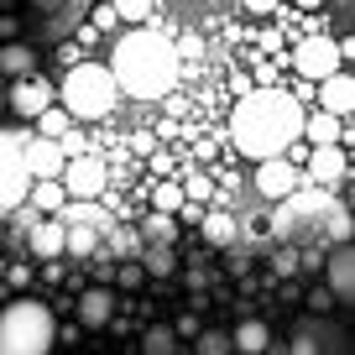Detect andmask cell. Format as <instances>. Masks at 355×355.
I'll use <instances>...</instances> for the list:
<instances>
[{
    "label": "cell",
    "instance_id": "obj_1",
    "mask_svg": "<svg viewBox=\"0 0 355 355\" xmlns=\"http://www.w3.org/2000/svg\"><path fill=\"white\" fill-rule=\"evenodd\" d=\"M293 141H303V105L288 89H251L241 94L230 115V146L251 162L261 157H282L293 152Z\"/></svg>",
    "mask_w": 355,
    "mask_h": 355
},
{
    "label": "cell",
    "instance_id": "obj_2",
    "mask_svg": "<svg viewBox=\"0 0 355 355\" xmlns=\"http://www.w3.org/2000/svg\"><path fill=\"white\" fill-rule=\"evenodd\" d=\"M105 68L115 73L121 94H131V100H162V94H173L178 73H183V53H178L173 37L136 26V32H125L115 42Z\"/></svg>",
    "mask_w": 355,
    "mask_h": 355
},
{
    "label": "cell",
    "instance_id": "obj_3",
    "mask_svg": "<svg viewBox=\"0 0 355 355\" xmlns=\"http://www.w3.org/2000/svg\"><path fill=\"white\" fill-rule=\"evenodd\" d=\"M58 105H63L73 121H105L121 105V84L105 63H73L68 78L58 84Z\"/></svg>",
    "mask_w": 355,
    "mask_h": 355
},
{
    "label": "cell",
    "instance_id": "obj_4",
    "mask_svg": "<svg viewBox=\"0 0 355 355\" xmlns=\"http://www.w3.org/2000/svg\"><path fill=\"white\" fill-rule=\"evenodd\" d=\"M58 340V319L47 303L16 298L11 309H0V355H47Z\"/></svg>",
    "mask_w": 355,
    "mask_h": 355
},
{
    "label": "cell",
    "instance_id": "obj_5",
    "mask_svg": "<svg viewBox=\"0 0 355 355\" xmlns=\"http://www.w3.org/2000/svg\"><path fill=\"white\" fill-rule=\"evenodd\" d=\"M26 183H32V173L21 162V136L0 131V214H11L26 199Z\"/></svg>",
    "mask_w": 355,
    "mask_h": 355
},
{
    "label": "cell",
    "instance_id": "obj_6",
    "mask_svg": "<svg viewBox=\"0 0 355 355\" xmlns=\"http://www.w3.org/2000/svg\"><path fill=\"white\" fill-rule=\"evenodd\" d=\"M53 100H58V84H47L37 68H32V73H21V78H11V89H6V110L21 115V121H37Z\"/></svg>",
    "mask_w": 355,
    "mask_h": 355
},
{
    "label": "cell",
    "instance_id": "obj_7",
    "mask_svg": "<svg viewBox=\"0 0 355 355\" xmlns=\"http://www.w3.org/2000/svg\"><path fill=\"white\" fill-rule=\"evenodd\" d=\"M58 183H63L68 199H100L105 183H110V173H105L100 157H68L63 173H58Z\"/></svg>",
    "mask_w": 355,
    "mask_h": 355
},
{
    "label": "cell",
    "instance_id": "obj_8",
    "mask_svg": "<svg viewBox=\"0 0 355 355\" xmlns=\"http://www.w3.org/2000/svg\"><path fill=\"white\" fill-rule=\"evenodd\" d=\"M293 68H298V73L309 78V84H319L324 73L345 68L340 42H334V37H309V42H298V53H293Z\"/></svg>",
    "mask_w": 355,
    "mask_h": 355
},
{
    "label": "cell",
    "instance_id": "obj_9",
    "mask_svg": "<svg viewBox=\"0 0 355 355\" xmlns=\"http://www.w3.org/2000/svg\"><path fill=\"white\" fill-rule=\"evenodd\" d=\"M345 178H350L345 141H319V146H309V183H319V189H340Z\"/></svg>",
    "mask_w": 355,
    "mask_h": 355
},
{
    "label": "cell",
    "instance_id": "obj_10",
    "mask_svg": "<svg viewBox=\"0 0 355 355\" xmlns=\"http://www.w3.org/2000/svg\"><path fill=\"white\" fill-rule=\"evenodd\" d=\"M298 183H303V173L288 157H261V162H256V193H261V199H293Z\"/></svg>",
    "mask_w": 355,
    "mask_h": 355
},
{
    "label": "cell",
    "instance_id": "obj_11",
    "mask_svg": "<svg viewBox=\"0 0 355 355\" xmlns=\"http://www.w3.org/2000/svg\"><path fill=\"white\" fill-rule=\"evenodd\" d=\"M21 162H26L32 178H58L63 162H68V152H63L58 136H21Z\"/></svg>",
    "mask_w": 355,
    "mask_h": 355
},
{
    "label": "cell",
    "instance_id": "obj_12",
    "mask_svg": "<svg viewBox=\"0 0 355 355\" xmlns=\"http://www.w3.org/2000/svg\"><path fill=\"white\" fill-rule=\"evenodd\" d=\"M319 110L350 121V110H355V78H350V68H334V73L319 78Z\"/></svg>",
    "mask_w": 355,
    "mask_h": 355
},
{
    "label": "cell",
    "instance_id": "obj_13",
    "mask_svg": "<svg viewBox=\"0 0 355 355\" xmlns=\"http://www.w3.org/2000/svg\"><path fill=\"white\" fill-rule=\"evenodd\" d=\"M110 319H115V293L100 282V288H89L78 298V329H105Z\"/></svg>",
    "mask_w": 355,
    "mask_h": 355
},
{
    "label": "cell",
    "instance_id": "obj_14",
    "mask_svg": "<svg viewBox=\"0 0 355 355\" xmlns=\"http://www.w3.org/2000/svg\"><path fill=\"white\" fill-rule=\"evenodd\" d=\"M32 251L42 256V261H53V256H63V220H53V214H37L32 220Z\"/></svg>",
    "mask_w": 355,
    "mask_h": 355
},
{
    "label": "cell",
    "instance_id": "obj_15",
    "mask_svg": "<svg viewBox=\"0 0 355 355\" xmlns=\"http://www.w3.org/2000/svg\"><path fill=\"white\" fill-rule=\"evenodd\" d=\"M303 136H309L313 146L319 141H350V125L340 121V115H329V110H303Z\"/></svg>",
    "mask_w": 355,
    "mask_h": 355
},
{
    "label": "cell",
    "instance_id": "obj_16",
    "mask_svg": "<svg viewBox=\"0 0 355 355\" xmlns=\"http://www.w3.org/2000/svg\"><path fill=\"white\" fill-rule=\"evenodd\" d=\"M329 293H334V298H350V293H355V256H350V241H340V245H334V256H329Z\"/></svg>",
    "mask_w": 355,
    "mask_h": 355
},
{
    "label": "cell",
    "instance_id": "obj_17",
    "mask_svg": "<svg viewBox=\"0 0 355 355\" xmlns=\"http://www.w3.org/2000/svg\"><path fill=\"white\" fill-rule=\"evenodd\" d=\"M230 350H241V355L272 350V329H266L261 319H241V324H235V334H230Z\"/></svg>",
    "mask_w": 355,
    "mask_h": 355
},
{
    "label": "cell",
    "instance_id": "obj_18",
    "mask_svg": "<svg viewBox=\"0 0 355 355\" xmlns=\"http://www.w3.org/2000/svg\"><path fill=\"white\" fill-rule=\"evenodd\" d=\"M26 193H32V209H37V214H63V204H68V193H63V183H58V178H32V183H26Z\"/></svg>",
    "mask_w": 355,
    "mask_h": 355
},
{
    "label": "cell",
    "instance_id": "obj_19",
    "mask_svg": "<svg viewBox=\"0 0 355 355\" xmlns=\"http://www.w3.org/2000/svg\"><path fill=\"white\" fill-rule=\"evenodd\" d=\"M173 235H178V214L152 209V214L141 220V230H136V241H146V245H173Z\"/></svg>",
    "mask_w": 355,
    "mask_h": 355
},
{
    "label": "cell",
    "instance_id": "obj_20",
    "mask_svg": "<svg viewBox=\"0 0 355 355\" xmlns=\"http://www.w3.org/2000/svg\"><path fill=\"white\" fill-rule=\"evenodd\" d=\"M32 68H37V58H32V47H26V42H16V37H11V42L0 47V73H6V78H21V73H32Z\"/></svg>",
    "mask_w": 355,
    "mask_h": 355
},
{
    "label": "cell",
    "instance_id": "obj_21",
    "mask_svg": "<svg viewBox=\"0 0 355 355\" xmlns=\"http://www.w3.org/2000/svg\"><path fill=\"white\" fill-rule=\"evenodd\" d=\"M141 272H146V277H173V272H178V251H173V245H152V251L141 256Z\"/></svg>",
    "mask_w": 355,
    "mask_h": 355
},
{
    "label": "cell",
    "instance_id": "obj_22",
    "mask_svg": "<svg viewBox=\"0 0 355 355\" xmlns=\"http://www.w3.org/2000/svg\"><path fill=\"white\" fill-rule=\"evenodd\" d=\"M204 235H209L214 245H230L235 235H241V225H235V214H225V209H214V214H204Z\"/></svg>",
    "mask_w": 355,
    "mask_h": 355
},
{
    "label": "cell",
    "instance_id": "obj_23",
    "mask_svg": "<svg viewBox=\"0 0 355 355\" xmlns=\"http://www.w3.org/2000/svg\"><path fill=\"white\" fill-rule=\"evenodd\" d=\"M183 204H189L183 183H152V209H162V214H178Z\"/></svg>",
    "mask_w": 355,
    "mask_h": 355
},
{
    "label": "cell",
    "instance_id": "obj_24",
    "mask_svg": "<svg viewBox=\"0 0 355 355\" xmlns=\"http://www.w3.org/2000/svg\"><path fill=\"white\" fill-rule=\"evenodd\" d=\"M141 355H178V334L167 329V324L146 329V334H141Z\"/></svg>",
    "mask_w": 355,
    "mask_h": 355
},
{
    "label": "cell",
    "instance_id": "obj_25",
    "mask_svg": "<svg viewBox=\"0 0 355 355\" xmlns=\"http://www.w3.org/2000/svg\"><path fill=\"white\" fill-rule=\"evenodd\" d=\"M110 11H115V21H131V26H141L146 16L157 11V0H110Z\"/></svg>",
    "mask_w": 355,
    "mask_h": 355
},
{
    "label": "cell",
    "instance_id": "obj_26",
    "mask_svg": "<svg viewBox=\"0 0 355 355\" xmlns=\"http://www.w3.org/2000/svg\"><path fill=\"white\" fill-rule=\"evenodd\" d=\"M37 121H42V136H58V141H63V136H68V125H73V115H68L63 105L53 100V105H47L42 115H37Z\"/></svg>",
    "mask_w": 355,
    "mask_h": 355
},
{
    "label": "cell",
    "instance_id": "obj_27",
    "mask_svg": "<svg viewBox=\"0 0 355 355\" xmlns=\"http://www.w3.org/2000/svg\"><path fill=\"white\" fill-rule=\"evenodd\" d=\"M110 277L121 282V288H141V282H146V272H141V261H121V266L110 272Z\"/></svg>",
    "mask_w": 355,
    "mask_h": 355
},
{
    "label": "cell",
    "instance_id": "obj_28",
    "mask_svg": "<svg viewBox=\"0 0 355 355\" xmlns=\"http://www.w3.org/2000/svg\"><path fill=\"white\" fill-rule=\"evenodd\" d=\"M199 355H230V334L204 329V334H199Z\"/></svg>",
    "mask_w": 355,
    "mask_h": 355
},
{
    "label": "cell",
    "instance_id": "obj_29",
    "mask_svg": "<svg viewBox=\"0 0 355 355\" xmlns=\"http://www.w3.org/2000/svg\"><path fill=\"white\" fill-rule=\"evenodd\" d=\"M309 309H313V313H329V309H334V293H329V288H313V293H309Z\"/></svg>",
    "mask_w": 355,
    "mask_h": 355
},
{
    "label": "cell",
    "instance_id": "obj_30",
    "mask_svg": "<svg viewBox=\"0 0 355 355\" xmlns=\"http://www.w3.org/2000/svg\"><path fill=\"white\" fill-rule=\"evenodd\" d=\"M241 6H245V11H251V16H272V11H277V6H282V0H241Z\"/></svg>",
    "mask_w": 355,
    "mask_h": 355
},
{
    "label": "cell",
    "instance_id": "obj_31",
    "mask_svg": "<svg viewBox=\"0 0 355 355\" xmlns=\"http://www.w3.org/2000/svg\"><path fill=\"white\" fill-rule=\"evenodd\" d=\"M6 277H11V288H32V266H11Z\"/></svg>",
    "mask_w": 355,
    "mask_h": 355
},
{
    "label": "cell",
    "instance_id": "obj_32",
    "mask_svg": "<svg viewBox=\"0 0 355 355\" xmlns=\"http://www.w3.org/2000/svg\"><path fill=\"white\" fill-rule=\"evenodd\" d=\"M173 334H199V313H183V319L173 324Z\"/></svg>",
    "mask_w": 355,
    "mask_h": 355
},
{
    "label": "cell",
    "instance_id": "obj_33",
    "mask_svg": "<svg viewBox=\"0 0 355 355\" xmlns=\"http://www.w3.org/2000/svg\"><path fill=\"white\" fill-rule=\"evenodd\" d=\"M183 282H189L193 293H204V282H209V277H204V266H189V272H183Z\"/></svg>",
    "mask_w": 355,
    "mask_h": 355
},
{
    "label": "cell",
    "instance_id": "obj_34",
    "mask_svg": "<svg viewBox=\"0 0 355 355\" xmlns=\"http://www.w3.org/2000/svg\"><path fill=\"white\" fill-rule=\"evenodd\" d=\"M293 355H319V345H313V334H298V345H293Z\"/></svg>",
    "mask_w": 355,
    "mask_h": 355
},
{
    "label": "cell",
    "instance_id": "obj_35",
    "mask_svg": "<svg viewBox=\"0 0 355 355\" xmlns=\"http://www.w3.org/2000/svg\"><path fill=\"white\" fill-rule=\"evenodd\" d=\"M16 32H21V26H16V16H0V37H6V42H11Z\"/></svg>",
    "mask_w": 355,
    "mask_h": 355
},
{
    "label": "cell",
    "instance_id": "obj_36",
    "mask_svg": "<svg viewBox=\"0 0 355 355\" xmlns=\"http://www.w3.org/2000/svg\"><path fill=\"white\" fill-rule=\"evenodd\" d=\"M58 6H63V0H32V11H42V16H53Z\"/></svg>",
    "mask_w": 355,
    "mask_h": 355
},
{
    "label": "cell",
    "instance_id": "obj_37",
    "mask_svg": "<svg viewBox=\"0 0 355 355\" xmlns=\"http://www.w3.org/2000/svg\"><path fill=\"white\" fill-rule=\"evenodd\" d=\"M319 6H324V0H298V11H319Z\"/></svg>",
    "mask_w": 355,
    "mask_h": 355
},
{
    "label": "cell",
    "instance_id": "obj_38",
    "mask_svg": "<svg viewBox=\"0 0 355 355\" xmlns=\"http://www.w3.org/2000/svg\"><path fill=\"white\" fill-rule=\"evenodd\" d=\"M0 115H6V89H0Z\"/></svg>",
    "mask_w": 355,
    "mask_h": 355
},
{
    "label": "cell",
    "instance_id": "obj_39",
    "mask_svg": "<svg viewBox=\"0 0 355 355\" xmlns=\"http://www.w3.org/2000/svg\"><path fill=\"white\" fill-rule=\"evenodd\" d=\"M0 241H6V225H0Z\"/></svg>",
    "mask_w": 355,
    "mask_h": 355
},
{
    "label": "cell",
    "instance_id": "obj_40",
    "mask_svg": "<svg viewBox=\"0 0 355 355\" xmlns=\"http://www.w3.org/2000/svg\"><path fill=\"white\" fill-rule=\"evenodd\" d=\"M47 355H53V350H47Z\"/></svg>",
    "mask_w": 355,
    "mask_h": 355
}]
</instances>
